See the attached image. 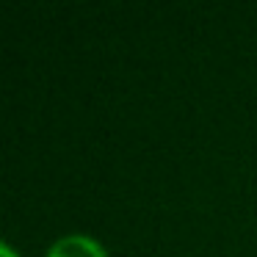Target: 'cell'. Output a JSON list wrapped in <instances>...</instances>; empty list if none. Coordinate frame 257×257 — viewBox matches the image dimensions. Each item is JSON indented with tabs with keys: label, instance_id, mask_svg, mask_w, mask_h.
<instances>
[{
	"label": "cell",
	"instance_id": "cell-2",
	"mask_svg": "<svg viewBox=\"0 0 257 257\" xmlns=\"http://www.w3.org/2000/svg\"><path fill=\"white\" fill-rule=\"evenodd\" d=\"M0 257H20V254L12 249V243H0Z\"/></svg>",
	"mask_w": 257,
	"mask_h": 257
},
{
	"label": "cell",
	"instance_id": "cell-1",
	"mask_svg": "<svg viewBox=\"0 0 257 257\" xmlns=\"http://www.w3.org/2000/svg\"><path fill=\"white\" fill-rule=\"evenodd\" d=\"M45 257H108V251L91 235H64L53 240Z\"/></svg>",
	"mask_w": 257,
	"mask_h": 257
}]
</instances>
